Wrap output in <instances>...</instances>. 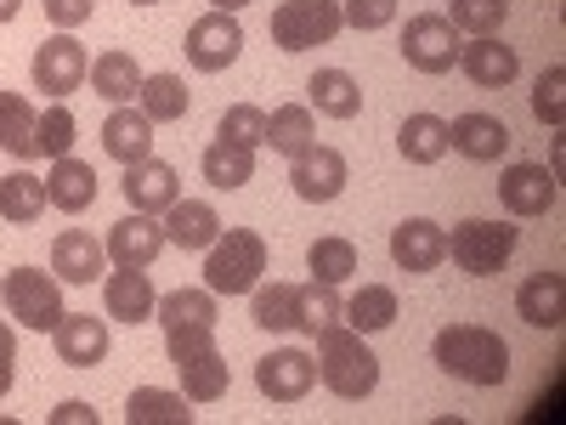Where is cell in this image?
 Here are the masks:
<instances>
[{"label":"cell","mask_w":566,"mask_h":425,"mask_svg":"<svg viewBox=\"0 0 566 425\" xmlns=\"http://www.w3.org/2000/svg\"><path fill=\"white\" fill-rule=\"evenodd\" d=\"M159 329H165V352L170 369L181 374V397L187 403H216L232 386V369L216 352V296L210 290H170L154 307Z\"/></svg>","instance_id":"1"},{"label":"cell","mask_w":566,"mask_h":425,"mask_svg":"<svg viewBox=\"0 0 566 425\" xmlns=\"http://www.w3.org/2000/svg\"><path fill=\"white\" fill-rule=\"evenodd\" d=\"M431 357H437L442 374H453V381H464V386H504L510 381V346L488 323H448V329H437Z\"/></svg>","instance_id":"2"},{"label":"cell","mask_w":566,"mask_h":425,"mask_svg":"<svg viewBox=\"0 0 566 425\" xmlns=\"http://www.w3.org/2000/svg\"><path fill=\"white\" fill-rule=\"evenodd\" d=\"M317 381L346 403H363L374 386H380V357L368 352V341L352 323L335 318V323L317 329Z\"/></svg>","instance_id":"3"},{"label":"cell","mask_w":566,"mask_h":425,"mask_svg":"<svg viewBox=\"0 0 566 425\" xmlns=\"http://www.w3.org/2000/svg\"><path fill=\"white\" fill-rule=\"evenodd\" d=\"M266 272V239L255 227H221V239L205 250V290L210 296H250Z\"/></svg>","instance_id":"4"},{"label":"cell","mask_w":566,"mask_h":425,"mask_svg":"<svg viewBox=\"0 0 566 425\" xmlns=\"http://www.w3.org/2000/svg\"><path fill=\"white\" fill-rule=\"evenodd\" d=\"M515 239H522V227H510V221H482V216H470L448 232V256L459 272L470 278H493L504 272V261L515 256Z\"/></svg>","instance_id":"5"},{"label":"cell","mask_w":566,"mask_h":425,"mask_svg":"<svg viewBox=\"0 0 566 425\" xmlns=\"http://www.w3.org/2000/svg\"><path fill=\"white\" fill-rule=\"evenodd\" d=\"M266 29H272L277 52H312V45L335 40L346 18H340V0H277Z\"/></svg>","instance_id":"6"},{"label":"cell","mask_w":566,"mask_h":425,"mask_svg":"<svg viewBox=\"0 0 566 425\" xmlns=\"http://www.w3.org/2000/svg\"><path fill=\"white\" fill-rule=\"evenodd\" d=\"M0 301H7V312H12L23 329H40V335H52L57 318H63L57 278L40 272V267H12L7 278H0Z\"/></svg>","instance_id":"7"},{"label":"cell","mask_w":566,"mask_h":425,"mask_svg":"<svg viewBox=\"0 0 566 425\" xmlns=\"http://www.w3.org/2000/svg\"><path fill=\"white\" fill-rule=\"evenodd\" d=\"M29 74H34V91H45L52 103H63L69 91H80V85H85L91 58H85V45H80L74 34H63V29H57L52 40H40V45H34Z\"/></svg>","instance_id":"8"},{"label":"cell","mask_w":566,"mask_h":425,"mask_svg":"<svg viewBox=\"0 0 566 425\" xmlns=\"http://www.w3.org/2000/svg\"><path fill=\"white\" fill-rule=\"evenodd\" d=\"M402 63L419 74H448L459 63V29L442 12H419L402 29Z\"/></svg>","instance_id":"9"},{"label":"cell","mask_w":566,"mask_h":425,"mask_svg":"<svg viewBox=\"0 0 566 425\" xmlns=\"http://www.w3.org/2000/svg\"><path fill=\"white\" fill-rule=\"evenodd\" d=\"M187 63H193L199 74H221L239 63L244 52V29H239V12H205L193 29H187Z\"/></svg>","instance_id":"10"},{"label":"cell","mask_w":566,"mask_h":425,"mask_svg":"<svg viewBox=\"0 0 566 425\" xmlns=\"http://www.w3.org/2000/svg\"><path fill=\"white\" fill-rule=\"evenodd\" d=\"M555 199H560V182H555V170H544V165H533V159H522V165H504V176H499V205H504L515 221L549 216V210H555Z\"/></svg>","instance_id":"11"},{"label":"cell","mask_w":566,"mask_h":425,"mask_svg":"<svg viewBox=\"0 0 566 425\" xmlns=\"http://www.w3.org/2000/svg\"><path fill=\"white\" fill-rule=\"evenodd\" d=\"M346 176H352L346 154L340 148H323V142H312V148L295 154V165H290V187H295V199H306V205L340 199L346 194Z\"/></svg>","instance_id":"12"},{"label":"cell","mask_w":566,"mask_h":425,"mask_svg":"<svg viewBox=\"0 0 566 425\" xmlns=\"http://www.w3.org/2000/svg\"><path fill=\"white\" fill-rule=\"evenodd\" d=\"M255 386H261V397H272V403H301V397L317 386V357H306V352H295V346H277V352H266V357L255 363Z\"/></svg>","instance_id":"13"},{"label":"cell","mask_w":566,"mask_h":425,"mask_svg":"<svg viewBox=\"0 0 566 425\" xmlns=\"http://www.w3.org/2000/svg\"><path fill=\"white\" fill-rule=\"evenodd\" d=\"M125 199H130V210H142V216H165L176 199H181V176H176V165H165V159H136V165H125Z\"/></svg>","instance_id":"14"},{"label":"cell","mask_w":566,"mask_h":425,"mask_svg":"<svg viewBox=\"0 0 566 425\" xmlns=\"http://www.w3.org/2000/svg\"><path fill=\"white\" fill-rule=\"evenodd\" d=\"M170 239H165V221H154V216H125V221H114L108 227V261L114 267H136V272H148L154 261H159V250H165Z\"/></svg>","instance_id":"15"},{"label":"cell","mask_w":566,"mask_h":425,"mask_svg":"<svg viewBox=\"0 0 566 425\" xmlns=\"http://www.w3.org/2000/svg\"><path fill=\"white\" fill-rule=\"evenodd\" d=\"M52 346H57V363H69V369H97L108 357V318L63 312L52 329Z\"/></svg>","instance_id":"16"},{"label":"cell","mask_w":566,"mask_h":425,"mask_svg":"<svg viewBox=\"0 0 566 425\" xmlns=\"http://www.w3.org/2000/svg\"><path fill=\"white\" fill-rule=\"evenodd\" d=\"M510 142L515 136H510V125L499 114H459V120H448V148L464 154V159H476V165L504 159Z\"/></svg>","instance_id":"17"},{"label":"cell","mask_w":566,"mask_h":425,"mask_svg":"<svg viewBox=\"0 0 566 425\" xmlns=\"http://www.w3.org/2000/svg\"><path fill=\"white\" fill-rule=\"evenodd\" d=\"M391 261L402 272H437L448 261V232L424 216H408L402 227H391Z\"/></svg>","instance_id":"18"},{"label":"cell","mask_w":566,"mask_h":425,"mask_svg":"<svg viewBox=\"0 0 566 425\" xmlns=\"http://www.w3.org/2000/svg\"><path fill=\"white\" fill-rule=\"evenodd\" d=\"M97 194H103L97 170H91L85 159H74V154L52 159V170H45V199H52V210H63V216L91 210V205H97Z\"/></svg>","instance_id":"19"},{"label":"cell","mask_w":566,"mask_h":425,"mask_svg":"<svg viewBox=\"0 0 566 425\" xmlns=\"http://www.w3.org/2000/svg\"><path fill=\"white\" fill-rule=\"evenodd\" d=\"M459 69H464L470 85L499 91V85H510L515 74H522V58H515V45H504L499 34H476L470 45H459Z\"/></svg>","instance_id":"20"},{"label":"cell","mask_w":566,"mask_h":425,"mask_svg":"<svg viewBox=\"0 0 566 425\" xmlns=\"http://www.w3.org/2000/svg\"><path fill=\"white\" fill-rule=\"evenodd\" d=\"M103 307H108V318H119V323H148L154 307H159L154 278L136 272V267H114L108 283H103Z\"/></svg>","instance_id":"21"},{"label":"cell","mask_w":566,"mask_h":425,"mask_svg":"<svg viewBox=\"0 0 566 425\" xmlns=\"http://www.w3.org/2000/svg\"><path fill=\"white\" fill-rule=\"evenodd\" d=\"M103 261H108V250L91 239L85 227H63L57 232V245H52L57 283H91V278H103Z\"/></svg>","instance_id":"22"},{"label":"cell","mask_w":566,"mask_h":425,"mask_svg":"<svg viewBox=\"0 0 566 425\" xmlns=\"http://www.w3.org/2000/svg\"><path fill=\"white\" fill-rule=\"evenodd\" d=\"M103 154L119 159V165H136V159H148L154 154V120L142 114V108H114L103 120Z\"/></svg>","instance_id":"23"},{"label":"cell","mask_w":566,"mask_h":425,"mask_svg":"<svg viewBox=\"0 0 566 425\" xmlns=\"http://www.w3.org/2000/svg\"><path fill=\"white\" fill-rule=\"evenodd\" d=\"M165 239L181 245V250H210V245L221 239L216 205H205V199H176V205L165 210Z\"/></svg>","instance_id":"24"},{"label":"cell","mask_w":566,"mask_h":425,"mask_svg":"<svg viewBox=\"0 0 566 425\" xmlns=\"http://www.w3.org/2000/svg\"><path fill=\"white\" fill-rule=\"evenodd\" d=\"M515 312L533 329H560L566 318V278L560 272H533L522 290H515Z\"/></svg>","instance_id":"25"},{"label":"cell","mask_w":566,"mask_h":425,"mask_svg":"<svg viewBox=\"0 0 566 425\" xmlns=\"http://www.w3.org/2000/svg\"><path fill=\"white\" fill-rule=\"evenodd\" d=\"M306 97H312L317 114H328V120H357V114H363V85H357V74H346V69H317V74L306 80Z\"/></svg>","instance_id":"26"},{"label":"cell","mask_w":566,"mask_h":425,"mask_svg":"<svg viewBox=\"0 0 566 425\" xmlns=\"http://www.w3.org/2000/svg\"><path fill=\"white\" fill-rule=\"evenodd\" d=\"M199 170H205V182L216 187V194H232V187H244L255 176V148L216 136L210 148H205V159H199Z\"/></svg>","instance_id":"27"},{"label":"cell","mask_w":566,"mask_h":425,"mask_svg":"<svg viewBox=\"0 0 566 425\" xmlns=\"http://www.w3.org/2000/svg\"><path fill=\"white\" fill-rule=\"evenodd\" d=\"M45 176L34 170H12V176H0V221H12V227H34L45 216Z\"/></svg>","instance_id":"28"},{"label":"cell","mask_w":566,"mask_h":425,"mask_svg":"<svg viewBox=\"0 0 566 425\" xmlns=\"http://www.w3.org/2000/svg\"><path fill=\"white\" fill-rule=\"evenodd\" d=\"M136 103L154 125H176V120H187V108H193V91H187L181 74H142Z\"/></svg>","instance_id":"29"},{"label":"cell","mask_w":566,"mask_h":425,"mask_svg":"<svg viewBox=\"0 0 566 425\" xmlns=\"http://www.w3.org/2000/svg\"><path fill=\"white\" fill-rule=\"evenodd\" d=\"M125 425H193V403L165 386H136L125 403Z\"/></svg>","instance_id":"30"},{"label":"cell","mask_w":566,"mask_h":425,"mask_svg":"<svg viewBox=\"0 0 566 425\" xmlns=\"http://www.w3.org/2000/svg\"><path fill=\"white\" fill-rule=\"evenodd\" d=\"M34 103L23 97V91H0V148H7L12 159H40V148H34Z\"/></svg>","instance_id":"31"},{"label":"cell","mask_w":566,"mask_h":425,"mask_svg":"<svg viewBox=\"0 0 566 425\" xmlns=\"http://www.w3.org/2000/svg\"><path fill=\"white\" fill-rule=\"evenodd\" d=\"M397 148H402L408 165H437V159H448V154H453V148H448V120H437V114H408L402 131H397Z\"/></svg>","instance_id":"32"},{"label":"cell","mask_w":566,"mask_h":425,"mask_svg":"<svg viewBox=\"0 0 566 425\" xmlns=\"http://www.w3.org/2000/svg\"><path fill=\"white\" fill-rule=\"evenodd\" d=\"M340 318L357 329V335H380V329L397 323V290L391 283H363V290L340 307Z\"/></svg>","instance_id":"33"},{"label":"cell","mask_w":566,"mask_h":425,"mask_svg":"<svg viewBox=\"0 0 566 425\" xmlns=\"http://www.w3.org/2000/svg\"><path fill=\"white\" fill-rule=\"evenodd\" d=\"M312 142H317V125H312V108H306V103H283V108L266 120V148L283 154V159L306 154Z\"/></svg>","instance_id":"34"},{"label":"cell","mask_w":566,"mask_h":425,"mask_svg":"<svg viewBox=\"0 0 566 425\" xmlns=\"http://www.w3.org/2000/svg\"><path fill=\"white\" fill-rule=\"evenodd\" d=\"M91 91L97 97H108V103H130L136 91H142V69H136V58L130 52H103L97 63H91Z\"/></svg>","instance_id":"35"},{"label":"cell","mask_w":566,"mask_h":425,"mask_svg":"<svg viewBox=\"0 0 566 425\" xmlns=\"http://www.w3.org/2000/svg\"><path fill=\"white\" fill-rule=\"evenodd\" d=\"M340 296H335V283H295V329H301V335H317V329L323 323H335L340 318Z\"/></svg>","instance_id":"36"},{"label":"cell","mask_w":566,"mask_h":425,"mask_svg":"<svg viewBox=\"0 0 566 425\" xmlns=\"http://www.w3.org/2000/svg\"><path fill=\"white\" fill-rule=\"evenodd\" d=\"M306 267H312L317 283H335V290H340V283L357 272V245L340 239V232H328V239H317V245L306 250Z\"/></svg>","instance_id":"37"},{"label":"cell","mask_w":566,"mask_h":425,"mask_svg":"<svg viewBox=\"0 0 566 425\" xmlns=\"http://www.w3.org/2000/svg\"><path fill=\"white\" fill-rule=\"evenodd\" d=\"M74 131H80V120H74L69 103L45 108V114L34 120V148H40V159H63V154L74 148Z\"/></svg>","instance_id":"38"},{"label":"cell","mask_w":566,"mask_h":425,"mask_svg":"<svg viewBox=\"0 0 566 425\" xmlns=\"http://www.w3.org/2000/svg\"><path fill=\"white\" fill-rule=\"evenodd\" d=\"M250 318L261 329H295V283H255L250 290Z\"/></svg>","instance_id":"39"},{"label":"cell","mask_w":566,"mask_h":425,"mask_svg":"<svg viewBox=\"0 0 566 425\" xmlns=\"http://www.w3.org/2000/svg\"><path fill=\"white\" fill-rule=\"evenodd\" d=\"M510 18V0H448V23L464 29L470 40L476 34H499Z\"/></svg>","instance_id":"40"},{"label":"cell","mask_w":566,"mask_h":425,"mask_svg":"<svg viewBox=\"0 0 566 425\" xmlns=\"http://www.w3.org/2000/svg\"><path fill=\"white\" fill-rule=\"evenodd\" d=\"M216 136H227V142H244V148H266V114H261L255 103H232V108L221 114Z\"/></svg>","instance_id":"41"},{"label":"cell","mask_w":566,"mask_h":425,"mask_svg":"<svg viewBox=\"0 0 566 425\" xmlns=\"http://www.w3.org/2000/svg\"><path fill=\"white\" fill-rule=\"evenodd\" d=\"M533 114H538L544 125H560V120H566V69H560V63H549V69L538 74V85H533Z\"/></svg>","instance_id":"42"},{"label":"cell","mask_w":566,"mask_h":425,"mask_svg":"<svg viewBox=\"0 0 566 425\" xmlns=\"http://www.w3.org/2000/svg\"><path fill=\"white\" fill-rule=\"evenodd\" d=\"M340 18H346V29H357V34L391 29V23H397V0H346Z\"/></svg>","instance_id":"43"},{"label":"cell","mask_w":566,"mask_h":425,"mask_svg":"<svg viewBox=\"0 0 566 425\" xmlns=\"http://www.w3.org/2000/svg\"><path fill=\"white\" fill-rule=\"evenodd\" d=\"M91 12H97V0H45V18H52L63 34H74L80 23H91Z\"/></svg>","instance_id":"44"},{"label":"cell","mask_w":566,"mask_h":425,"mask_svg":"<svg viewBox=\"0 0 566 425\" xmlns=\"http://www.w3.org/2000/svg\"><path fill=\"white\" fill-rule=\"evenodd\" d=\"M12 363H18V341H12V329H7V323H0V397H7V392H12V374H18Z\"/></svg>","instance_id":"45"},{"label":"cell","mask_w":566,"mask_h":425,"mask_svg":"<svg viewBox=\"0 0 566 425\" xmlns=\"http://www.w3.org/2000/svg\"><path fill=\"white\" fill-rule=\"evenodd\" d=\"M52 425H97V408L91 403H63V408H52Z\"/></svg>","instance_id":"46"},{"label":"cell","mask_w":566,"mask_h":425,"mask_svg":"<svg viewBox=\"0 0 566 425\" xmlns=\"http://www.w3.org/2000/svg\"><path fill=\"white\" fill-rule=\"evenodd\" d=\"M250 0H210V12H244Z\"/></svg>","instance_id":"47"},{"label":"cell","mask_w":566,"mask_h":425,"mask_svg":"<svg viewBox=\"0 0 566 425\" xmlns=\"http://www.w3.org/2000/svg\"><path fill=\"white\" fill-rule=\"evenodd\" d=\"M18 12H23V0H0V23H12Z\"/></svg>","instance_id":"48"},{"label":"cell","mask_w":566,"mask_h":425,"mask_svg":"<svg viewBox=\"0 0 566 425\" xmlns=\"http://www.w3.org/2000/svg\"><path fill=\"white\" fill-rule=\"evenodd\" d=\"M130 7H159V0H130Z\"/></svg>","instance_id":"49"}]
</instances>
